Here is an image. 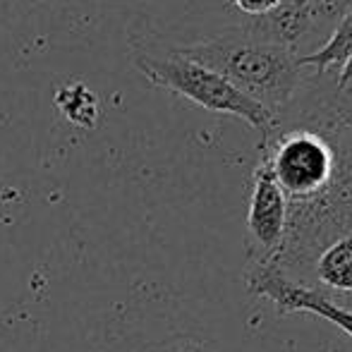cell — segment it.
<instances>
[{"mask_svg": "<svg viewBox=\"0 0 352 352\" xmlns=\"http://www.w3.org/2000/svg\"><path fill=\"white\" fill-rule=\"evenodd\" d=\"M264 153L287 204H307L329 192L338 173L340 151L329 132L309 127H276L261 137Z\"/></svg>", "mask_w": 352, "mask_h": 352, "instance_id": "3957f363", "label": "cell"}, {"mask_svg": "<svg viewBox=\"0 0 352 352\" xmlns=\"http://www.w3.org/2000/svg\"><path fill=\"white\" fill-rule=\"evenodd\" d=\"M56 103L63 113L74 122V125L91 127L98 116V101L84 84H67L58 89Z\"/></svg>", "mask_w": 352, "mask_h": 352, "instance_id": "ba28073f", "label": "cell"}, {"mask_svg": "<svg viewBox=\"0 0 352 352\" xmlns=\"http://www.w3.org/2000/svg\"><path fill=\"white\" fill-rule=\"evenodd\" d=\"M232 8L240 10L242 14H247L250 19L254 17H264V14H269L271 10H276L283 0H230Z\"/></svg>", "mask_w": 352, "mask_h": 352, "instance_id": "30bf717a", "label": "cell"}, {"mask_svg": "<svg viewBox=\"0 0 352 352\" xmlns=\"http://www.w3.org/2000/svg\"><path fill=\"white\" fill-rule=\"evenodd\" d=\"M140 352H223L218 343H213L209 338H201L195 333H175L168 336V338L151 343Z\"/></svg>", "mask_w": 352, "mask_h": 352, "instance_id": "9c48e42d", "label": "cell"}, {"mask_svg": "<svg viewBox=\"0 0 352 352\" xmlns=\"http://www.w3.org/2000/svg\"><path fill=\"white\" fill-rule=\"evenodd\" d=\"M177 51L221 74L274 120L295 98L305 79V70L297 63L300 53L252 32L250 27L177 46Z\"/></svg>", "mask_w": 352, "mask_h": 352, "instance_id": "6da1fadb", "label": "cell"}, {"mask_svg": "<svg viewBox=\"0 0 352 352\" xmlns=\"http://www.w3.org/2000/svg\"><path fill=\"white\" fill-rule=\"evenodd\" d=\"M287 228V199L276 182L274 170L264 153H259L254 175H252V195L247 206V240L245 250L250 266L278 264Z\"/></svg>", "mask_w": 352, "mask_h": 352, "instance_id": "277c9868", "label": "cell"}, {"mask_svg": "<svg viewBox=\"0 0 352 352\" xmlns=\"http://www.w3.org/2000/svg\"><path fill=\"white\" fill-rule=\"evenodd\" d=\"M352 58V8L340 17V22L329 34L324 46L297 58L302 70L314 74H336Z\"/></svg>", "mask_w": 352, "mask_h": 352, "instance_id": "52a82bcc", "label": "cell"}, {"mask_svg": "<svg viewBox=\"0 0 352 352\" xmlns=\"http://www.w3.org/2000/svg\"><path fill=\"white\" fill-rule=\"evenodd\" d=\"M345 91H350V96H352V87H345Z\"/></svg>", "mask_w": 352, "mask_h": 352, "instance_id": "8fae6325", "label": "cell"}, {"mask_svg": "<svg viewBox=\"0 0 352 352\" xmlns=\"http://www.w3.org/2000/svg\"><path fill=\"white\" fill-rule=\"evenodd\" d=\"M247 290L256 297L274 302L280 314H297L305 311L311 316H321L329 324H336L345 336L352 338V309L331 300L326 292L316 290L305 283L292 280L278 264L250 266L245 274Z\"/></svg>", "mask_w": 352, "mask_h": 352, "instance_id": "5b68a950", "label": "cell"}, {"mask_svg": "<svg viewBox=\"0 0 352 352\" xmlns=\"http://www.w3.org/2000/svg\"><path fill=\"white\" fill-rule=\"evenodd\" d=\"M135 63L144 77L156 87H163L168 91H175L177 96L190 98L192 103L201 106L204 111L240 118L247 125L259 130L261 137H269L274 132L276 120L264 108L250 101L245 94L237 91L221 74L182 56L177 46H168L163 41L142 43L137 48Z\"/></svg>", "mask_w": 352, "mask_h": 352, "instance_id": "7a4b0ae2", "label": "cell"}, {"mask_svg": "<svg viewBox=\"0 0 352 352\" xmlns=\"http://www.w3.org/2000/svg\"><path fill=\"white\" fill-rule=\"evenodd\" d=\"M309 285L326 295L352 297V235L336 237L316 254Z\"/></svg>", "mask_w": 352, "mask_h": 352, "instance_id": "8992f818", "label": "cell"}]
</instances>
